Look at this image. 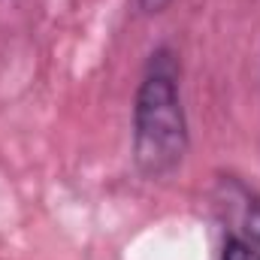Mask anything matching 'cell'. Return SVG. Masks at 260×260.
<instances>
[{
    "label": "cell",
    "instance_id": "6da1fadb",
    "mask_svg": "<svg viewBox=\"0 0 260 260\" xmlns=\"http://www.w3.org/2000/svg\"><path fill=\"white\" fill-rule=\"evenodd\" d=\"M188 151V121L179 97V67L157 49L133 103V160L148 179L173 173Z\"/></svg>",
    "mask_w": 260,
    "mask_h": 260
},
{
    "label": "cell",
    "instance_id": "277c9868",
    "mask_svg": "<svg viewBox=\"0 0 260 260\" xmlns=\"http://www.w3.org/2000/svg\"><path fill=\"white\" fill-rule=\"evenodd\" d=\"M167 3H170V0H139V6H142L145 12H160Z\"/></svg>",
    "mask_w": 260,
    "mask_h": 260
},
{
    "label": "cell",
    "instance_id": "3957f363",
    "mask_svg": "<svg viewBox=\"0 0 260 260\" xmlns=\"http://www.w3.org/2000/svg\"><path fill=\"white\" fill-rule=\"evenodd\" d=\"M221 260H260V251L251 242H245L239 236H230L227 245H224V257Z\"/></svg>",
    "mask_w": 260,
    "mask_h": 260
},
{
    "label": "cell",
    "instance_id": "7a4b0ae2",
    "mask_svg": "<svg viewBox=\"0 0 260 260\" xmlns=\"http://www.w3.org/2000/svg\"><path fill=\"white\" fill-rule=\"evenodd\" d=\"M239 194H242V236L239 239H245V242H257L260 245V200L248 194L245 188H239Z\"/></svg>",
    "mask_w": 260,
    "mask_h": 260
}]
</instances>
